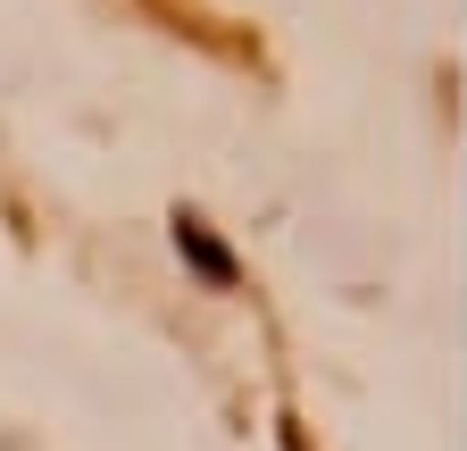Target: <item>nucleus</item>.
<instances>
[{
	"label": "nucleus",
	"instance_id": "nucleus-1",
	"mask_svg": "<svg viewBox=\"0 0 467 451\" xmlns=\"http://www.w3.org/2000/svg\"><path fill=\"white\" fill-rule=\"evenodd\" d=\"M175 251H184V259H192V267L209 276V285H217V293L234 285V251H225V243L209 235V226H201V217H175Z\"/></svg>",
	"mask_w": 467,
	"mask_h": 451
}]
</instances>
